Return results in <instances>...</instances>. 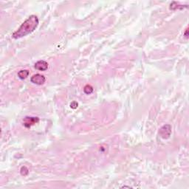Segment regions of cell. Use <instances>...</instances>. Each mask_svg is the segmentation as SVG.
I'll return each instance as SVG.
<instances>
[{"mask_svg": "<svg viewBox=\"0 0 189 189\" xmlns=\"http://www.w3.org/2000/svg\"><path fill=\"white\" fill-rule=\"evenodd\" d=\"M93 87L89 84L86 85V86H84V93L86 94V95H90V94H92V92H93Z\"/></svg>", "mask_w": 189, "mask_h": 189, "instance_id": "obj_7", "label": "cell"}, {"mask_svg": "<svg viewBox=\"0 0 189 189\" xmlns=\"http://www.w3.org/2000/svg\"><path fill=\"white\" fill-rule=\"evenodd\" d=\"M188 29H186V30H185V36L186 38H187L188 39Z\"/></svg>", "mask_w": 189, "mask_h": 189, "instance_id": "obj_10", "label": "cell"}, {"mask_svg": "<svg viewBox=\"0 0 189 189\" xmlns=\"http://www.w3.org/2000/svg\"><path fill=\"white\" fill-rule=\"evenodd\" d=\"M39 121V118L37 117H26L23 120V124L26 128H30L32 126L37 124Z\"/></svg>", "mask_w": 189, "mask_h": 189, "instance_id": "obj_4", "label": "cell"}, {"mask_svg": "<svg viewBox=\"0 0 189 189\" xmlns=\"http://www.w3.org/2000/svg\"><path fill=\"white\" fill-rule=\"evenodd\" d=\"M35 69L39 71H46L48 69V63L44 60H40L34 64Z\"/></svg>", "mask_w": 189, "mask_h": 189, "instance_id": "obj_5", "label": "cell"}, {"mask_svg": "<svg viewBox=\"0 0 189 189\" xmlns=\"http://www.w3.org/2000/svg\"><path fill=\"white\" fill-rule=\"evenodd\" d=\"M39 23V20L38 16L36 15H31L21 25L17 30L13 33L12 37L15 39H18L30 34L37 28Z\"/></svg>", "mask_w": 189, "mask_h": 189, "instance_id": "obj_1", "label": "cell"}, {"mask_svg": "<svg viewBox=\"0 0 189 189\" xmlns=\"http://www.w3.org/2000/svg\"><path fill=\"white\" fill-rule=\"evenodd\" d=\"M171 133V127L170 125H165L159 129V134L163 139H167L170 137Z\"/></svg>", "mask_w": 189, "mask_h": 189, "instance_id": "obj_3", "label": "cell"}, {"mask_svg": "<svg viewBox=\"0 0 189 189\" xmlns=\"http://www.w3.org/2000/svg\"><path fill=\"white\" fill-rule=\"evenodd\" d=\"M70 107L72 108V109H76L78 107V103L75 101L72 102V103H70Z\"/></svg>", "mask_w": 189, "mask_h": 189, "instance_id": "obj_9", "label": "cell"}, {"mask_svg": "<svg viewBox=\"0 0 189 189\" xmlns=\"http://www.w3.org/2000/svg\"><path fill=\"white\" fill-rule=\"evenodd\" d=\"M30 82L34 84L42 85L45 83L46 78L41 74H36L30 78Z\"/></svg>", "mask_w": 189, "mask_h": 189, "instance_id": "obj_2", "label": "cell"}, {"mask_svg": "<svg viewBox=\"0 0 189 189\" xmlns=\"http://www.w3.org/2000/svg\"><path fill=\"white\" fill-rule=\"evenodd\" d=\"M29 74H30V72H29L28 70H20L18 72V77H19L20 79L24 80L28 77Z\"/></svg>", "mask_w": 189, "mask_h": 189, "instance_id": "obj_6", "label": "cell"}, {"mask_svg": "<svg viewBox=\"0 0 189 189\" xmlns=\"http://www.w3.org/2000/svg\"><path fill=\"white\" fill-rule=\"evenodd\" d=\"M20 173L22 176H26V175L28 174L29 173L28 169L27 167H25V166H23V167H22V169H21Z\"/></svg>", "mask_w": 189, "mask_h": 189, "instance_id": "obj_8", "label": "cell"}]
</instances>
